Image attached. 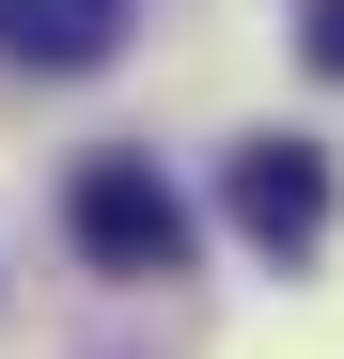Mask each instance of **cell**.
Instances as JSON below:
<instances>
[{
    "label": "cell",
    "mask_w": 344,
    "mask_h": 359,
    "mask_svg": "<svg viewBox=\"0 0 344 359\" xmlns=\"http://www.w3.org/2000/svg\"><path fill=\"white\" fill-rule=\"evenodd\" d=\"M63 234H79L110 281H188V250H204V219H188V188H172L157 156H79Z\"/></svg>",
    "instance_id": "1"
},
{
    "label": "cell",
    "mask_w": 344,
    "mask_h": 359,
    "mask_svg": "<svg viewBox=\"0 0 344 359\" xmlns=\"http://www.w3.org/2000/svg\"><path fill=\"white\" fill-rule=\"evenodd\" d=\"M219 203H235V234L282 250V266L329 250V156H313V141H251L235 172H219Z\"/></svg>",
    "instance_id": "2"
},
{
    "label": "cell",
    "mask_w": 344,
    "mask_h": 359,
    "mask_svg": "<svg viewBox=\"0 0 344 359\" xmlns=\"http://www.w3.org/2000/svg\"><path fill=\"white\" fill-rule=\"evenodd\" d=\"M110 47H126V0H0V63L32 79H94Z\"/></svg>",
    "instance_id": "3"
},
{
    "label": "cell",
    "mask_w": 344,
    "mask_h": 359,
    "mask_svg": "<svg viewBox=\"0 0 344 359\" xmlns=\"http://www.w3.org/2000/svg\"><path fill=\"white\" fill-rule=\"evenodd\" d=\"M298 47H313V79H344V0H313V32H298Z\"/></svg>",
    "instance_id": "4"
}]
</instances>
